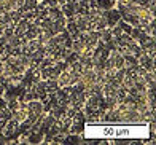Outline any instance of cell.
Returning a JSON list of instances; mask_svg holds the SVG:
<instances>
[{"mask_svg": "<svg viewBox=\"0 0 156 145\" xmlns=\"http://www.w3.org/2000/svg\"><path fill=\"white\" fill-rule=\"evenodd\" d=\"M27 27H29V21H27V19H21V21H18V26H16L15 31H13V34L18 35V37L21 38L24 35V32L27 31Z\"/></svg>", "mask_w": 156, "mask_h": 145, "instance_id": "1", "label": "cell"}]
</instances>
